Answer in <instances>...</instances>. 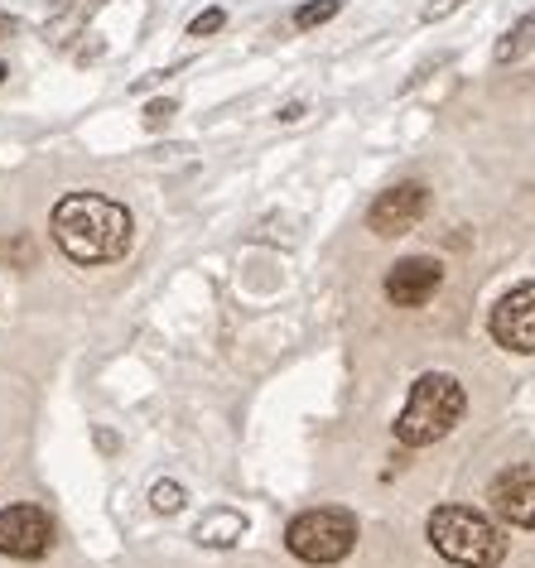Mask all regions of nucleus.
I'll use <instances>...</instances> for the list:
<instances>
[{"instance_id": "obj_1", "label": "nucleus", "mask_w": 535, "mask_h": 568, "mask_svg": "<svg viewBox=\"0 0 535 568\" xmlns=\"http://www.w3.org/2000/svg\"><path fill=\"white\" fill-rule=\"evenodd\" d=\"M53 241L78 265H111L131 251V212L102 193H68L53 207Z\"/></svg>"}, {"instance_id": "obj_2", "label": "nucleus", "mask_w": 535, "mask_h": 568, "mask_svg": "<svg viewBox=\"0 0 535 568\" xmlns=\"http://www.w3.org/2000/svg\"><path fill=\"white\" fill-rule=\"evenodd\" d=\"M463 409H468V395H463L458 376L448 372H425L411 386V400H405L401 419H396V438L405 448H430L458 429Z\"/></svg>"}, {"instance_id": "obj_3", "label": "nucleus", "mask_w": 535, "mask_h": 568, "mask_svg": "<svg viewBox=\"0 0 535 568\" xmlns=\"http://www.w3.org/2000/svg\"><path fill=\"white\" fill-rule=\"evenodd\" d=\"M430 545L458 568H497L506 559V539L483 510L473 506H440L430 510Z\"/></svg>"}, {"instance_id": "obj_4", "label": "nucleus", "mask_w": 535, "mask_h": 568, "mask_svg": "<svg viewBox=\"0 0 535 568\" xmlns=\"http://www.w3.org/2000/svg\"><path fill=\"white\" fill-rule=\"evenodd\" d=\"M352 545H357V516L343 506L300 510L285 530V549L304 564H343Z\"/></svg>"}, {"instance_id": "obj_5", "label": "nucleus", "mask_w": 535, "mask_h": 568, "mask_svg": "<svg viewBox=\"0 0 535 568\" xmlns=\"http://www.w3.org/2000/svg\"><path fill=\"white\" fill-rule=\"evenodd\" d=\"M53 549V520L44 506L16 501L0 510V554L6 559H44Z\"/></svg>"}, {"instance_id": "obj_6", "label": "nucleus", "mask_w": 535, "mask_h": 568, "mask_svg": "<svg viewBox=\"0 0 535 568\" xmlns=\"http://www.w3.org/2000/svg\"><path fill=\"white\" fill-rule=\"evenodd\" d=\"M487 333H492V343L506 352H535V280L516 284L512 294H502L487 318Z\"/></svg>"}, {"instance_id": "obj_7", "label": "nucleus", "mask_w": 535, "mask_h": 568, "mask_svg": "<svg viewBox=\"0 0 535 568\" xmlns=\"http://www.w3.org/2000/svg\"><path fill=\"white\" fill-rule=\"evenodd\" d=\"M444 284V265L434 255H405L386 270V300L396 308H425Z\"/></svg>"}, {"instance_id": "obj_8", "label": "nucleus", "mask_w": 535, "mask_h": 568, "mask_svg": "<svg viewBox=\"0 0 535 568\" xmlns=\"http://www.w3.org/2000/svg\"><path fill=\"white\" fill-rule=\"evenodd\" d=\"M425 212H430V189L425 183H396V189H386L372 203L367 226L376 236H405L420 217H425Z\"/></svg>"}, {"instance_id": "obj_9", "label": "nucleus", "mask_w": 535, "mask_h": 568, "mask_svg": "<svg viewBox=\"0 0 535 568\" xmlns=\"http://www.w3.org/2000/svg\"><path fill=\"white\" fill-rule=\"evenodd\" d=\"M487 501L506 525L535 530V467L516 463V467H506V473H497L487 487Z\"/></svg>"}, {"instance_id": "obj_10", "label": "nucleus", "mask_w": 535, "mask_h": 568, "mask_svg": "<svg viewBox=\"0 0 535 568\" xmlns=\"http://www.w3.org/2000/svg\"><path fill=\"white\" fill-rule=\"evenodd\" d=\"M251 530L242 510H228V506H218V510H208V516L193 525V539H199L203 549H232L236 539H242Z\"/></svg>"}, {"instance_id": "obj_11", "label": "nucleus", "mask_w": 535, "mask_h": 568, "mask_svg": "<svg viewBox=\"0 0 535 568\" xmlns=\"http://www.w3.org/2000/svg\"><path fill=\"white\" fill-rule=\"evenodd\" d=\"M531 49H535V10H531V16H521L512 30L502 34V44H497L492 59H497V63H516V59H526Z\"/></svg>"}, {"instance_id": "obj_12", "label": "nucleus", "mask_w": 535, "mask_h": 568, "mask_svg": "<svg viewBox=\"0 0 535 568\" xmlns=\"http://www.w3.org/2000/svg\"><path fill=\"white\" fill-rule=\"evenodd\" d=\"M337 10H343V0H309V6L294 10V30H314V24H329Z\"/></svg>"}, {"instance_id": "obj_13", "label": "nucleus", "mask_w": 535, "mask_h": 568, "mask_svg": "<svg viewBox=\"0 0 535 568\" xmlns=\"http://www.w3.org/2000/svg\"><path fill=\"white\" fill-rule=\"evenodd\" d=\"M150 501H154V510H160V516H179L189 496H184V487H179V481H154Z\"/></svg>"}, {"instance_id": "obj_14", "label": "nucleus", "mask_w": 535, "mask_h": 568, "mask_svg": "<svg viewBox=\"0 0 535 568\" xmlns=\"http://www.w3.org/2000/svg\"><path fill=\"white\" fill-rule=\"evenodd\" d=\"M0 255H6V261H10V265H20V270H24V265H30V261H34V241H30V236H16V241H0Z\"/></svg>"}, {"instance_id": "obj_15", "label": "nucleus", "mask_w": 535, "mask_h": 568, "mask_svg": "<svg viewBox=\"0 0 535 568\" xmlns=\"http://www.w3.org/2000/svg\"><path fill=\"white\" fill-rule=\"evenodd\" d=\"M222 24H228V10H203V16L189 24V34H193V39H203V34H218Z\"/></svg>"}, {"instance_id": "obj_16", "label": "nucleus", "mask_w": 535, "mask_h": 568, "mask_svg": "<svg viewBox=\"0 0 535 568\" xmlns=\"http://www.w3.org/2000/svg\"><path fill=\"white\" fill-rule=\"evenodd\" d=\"M169 116H174V102H169V97H160V102H150V106H145V125H150V131L169 125Z\"/></svg>"}, {"instance_id": "obj_17", "label": "nucleus", "mask_w": 535, "mask_h": 568, "mask_svg": "<svg viewBox=\"0 0 535 568\" xmlns=\"http://www.w3.org/2000/svg\"><path fill=\"white\" fill-rule=\"evenodd\" d=\"M300 116H304V106H300V102H290L285 111H280V121H300Z\"/></svg>"}, {"instance_id": "obj_18", "label": "nucleus", "mask_w": 535, "mask_h": 568, "mask_svg": "<svg viewBox=\"0 0 535 568\" xmlns=\"http://www.w3.org/2000/svg\"><path fill=\"white\" fill-rule=\"evenodd\" d=\"M20 30V20L16 16H0V34H16Z\"/></svg>"}, {"instance_id": "obj_19", "label": "nucleus", "mask_w": 535, "mask_h": 568, "mask_svg": "<svg viewBox=\"0 0 535 568\" xmlns=\"http://www.w3.org/2000/svg\"><path fill=\"white\" fill-rule=\"evenodd\" d=\"M6 78H10V68H6V63H0V82H6Z\"/></svg>"}]
</instances>
